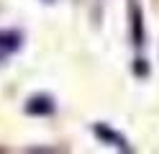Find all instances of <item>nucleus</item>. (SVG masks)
<instances>
[{"label":"nucleus","mask_w":159,"mask_h":154,"mask_svg":"<svg viewBox=\"0 0 159 154\" xmlns=\"http://www.w3.org/2000/svg\"><path fill=\"white\" fill-rule=\"evenodd\" d=\"M21 44H23V36L18 34V31H11V28L0 31V64H5V62L21 49Z\"/></svg>","instance_id":"nucleus-1"},{"label":"nucleus","mask_w":159,"mask_h":154,"mask_svg":"<svg viewBox=\"0 0 159 154\" xmlns=\"http://www.w3.org/2000/svg\"><path fill=\"white\" fill-rule=\"evenodd\" d=\"M95 136L100 139V141H105V144H113V147H118V149H128L126 147V139L121 136V133L111 131L105 123H98V126H95Z\"/></svg>","instance_id":"nucleus-3"},{"label":"nucleus","mask_w":159,"mask_h":154,"mask_svg":"<svg viewBox=\"0 0 159 154\" xmlns=\"http://www.w3.org/2000/svg\"><path fill=\"white\" fill-rule=\"evenodd\" d=\"M131 28H134V41H136V46H141L144 44V31H141V10H139V3L136 0H131Z\"/></svg>","instance_id":"nucleus-4"},{"label":"nucleus","mask_w":159,"mask_h":154,"mask_svg":"<svg viewBox=\"0 0 159 154\" xmlns=\"http://www.w3.org/2000/svg\"><path fill=\"white\" fill-rule=\"evenodd\" d=\"M54 98L52 95H34V98H28L26 103V113L28 116H52L54 113Z\"/></svg>","instance_id":"nucleus-2"}]
</instances>
